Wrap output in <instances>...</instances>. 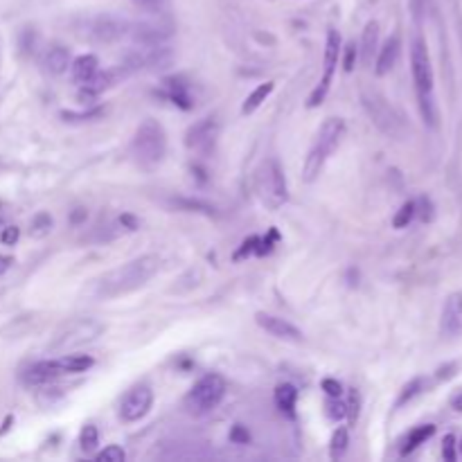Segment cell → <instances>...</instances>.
Returning <instances> with one entry per match:
<instances>
[{
  "label": "cell",
  "instance_id": "1",
  "mask_svg": "<svg viewBox=\"0 0 462 462\" xmlns=\"http://www.w3.org/2000/svg\"><path fill=\"white\" fill-rule=\"evenodd\" d=\"M158 266H161V259L156 255H142L131 259V262L117 266L113 271H108L104 277H99L95 284V296L108 300L138 291L158 273Z\"/></svg>",
  "mask_w": 462,
  "mask_h": 462
},
{
  "label": "cell",
  "instance_id": "2",
  "mask_svg": "<svg viewBox=\"0 0 462 462\" xmlns=\"http://www.w3.org/2000/svg\"><path fill=\"white\" fill-rule=\"evenodd\" d=\"M343 136H345V122H343L341 117H327L323 127L318 129V136L305 158V165H302V176H305L307 183H314L318 179V174L323 172L327 158L341 145Z\"/></svg>",
  "mask_w": 462,
  "mask_h": 462
},
{
  "label": "cell",
  "instance_id": "3",
  "mask_svg": "<svg viewBox=\"0 0 462 462\" xmlns=\"http://www.w3.org/2000/svg\"><path fill=\"white\" fill-rule=\"evenodd\" d=\"M410 70H413V81H415L419 108H422L424 120L426 124L435 127V122H438V108H435V99H433V68H431V59H428L424 39H415L413 50H410Z\"/></svg>",
  "mask_w": 462,
  "mask_h": 462
},
{
  "label": "cell",
  "instance_id": "4",
  "mask_svg": "<svg viewBox=\"0 0 462 462\" xmlns=\"http://www.w3.org/2000/svg\"><path fill=\"white\" fill-rule=\"evenodd\" d=\"M167 154V133L163 124L147 117L145 122L136 129V136L131 140V156L142 167H154L165 158Z\"/></svg>",
  "mask_w": 462,
  "mask_h": 462
},
{
  "label": "cell",
  "instance_id": "5",
  "mask_svg": "<svg viewBox=\"0 0 462 462\" xmlns=\"http://www.w3.org/2000/svg\"><path fill=\"white\" fill-rule=\"evenodd\" d=\"M255 192L262 199V203L271 210L282 208L289 201V190H287V179L280 163L275 158H268L255 172Z\"/></svg>",
  "mask_w": 462,
  "mask_h": 462
},
{
  "label": "cell",
  "instance_id": "6",
  "mask_svg": "<svg viewBox=\"0 0 462 462\" xmlns=\"http://www.w3.org/2000/svg\"><path fill=\"white\" fill-rule=\"evenodd\" d=\"M225 397V381L219 374H205L192 385V390L185 397V406L190 408V413L205 415L212 408L221 404Z\"/></svg>",
  "mask_w": 462,
  "mask_h": 462
},
{
  "label": "cell",
  "instance_id": "7",
  "mask_svg": "<svg viewBox=\"0 0 462 462\" xmlns=\"http://www.w3.org/2000/svg\"><path fill=\"white\" fill-rule=\"evenodd\" d=\"M361 102H363V108L368 111L370 120H372V124L381 133H385L388 138H399L401 133H404L401 117L394 113V108H390L381 95H376V92H363Z\"/></svg>",
  "mask_w": 462,
  "mask_h": 462
},
{
  "label": "cell",
  "instance_id": "8",
  "mask_svg": "<svg viewBox=\"0 0 462 462\" xmlns=\"http://www.w3.org/2000/svg\"><path fill=\"white\" fill-rule=\"evenodd\" d=\"M339 54H341V37L336 30H330L327 32V43H325V70H323V79L321 83L312 90V95L307 99V106L309 108H316L325 102L327 92H330V86H332V79H334V70L336 66H339Z\"/></svg>",
  "mask_w": 462,
  "mask_h": 462
},
{
  "label": "cell",
  "instance_id": "9",
  "mask_svg": "<svg viewBox=\"0 0 462 462\" xmlns=\"http://www.w3.org/2000/svg\"><path fill=\"white\" fill-rule=\"evenodd\" d=\"M104 332V327L97 321H90V318H79V321H70L66 323L57 334V343L54 348L66 350V348H79L83 343L95 341L99 334Z\"/></svg>",
  "mask_w": 462,
  "mask_h": 462
},
{
  "label": "cell",
  "instance_id": "10",
  "mask_svg": "<svg viewBox=\"0 0 462 462\" xmlns=\"http://www.w3.org/2000/svg\"><path fill=\"white\" fill-rule=\"evenodd\" d=\"M151 404H154V390H151L149 385H136V388H131L127 394H124L120 415L124 422H129V424L140 422V419L151 410Z\"/></svg>",
  "mask_w": 462,
  "mask_h": 462
},
{
  "label": "cell",
  "instance_id": "11",
  "mask_svg": "<svg viewBox=\"0 0 462 462\" xmlns=\"http://www.w3.org/2000/svg\"><path fill=\"white\" fill-rule=\"evenodd\" d=\"M217 136H219V124L214 117H203V120L194 122L185 133V147L194 151H205L214 145Z\"/></svg>",
  "mask_w": 462,
  "mask_h": 462
},
{
  "label": "cell",
  "instance_id": "12",
  "mask_svg": "<svg viewBox=\"0 0 462 462\" xmlns=\"http://www.w3.org/2000/svg\"><path fill=\"white\" fill-rule=\"evenodd\" d=\"M255 323H257L259 327H262L264 332H268L271 336H275V339L293 341V343L302 341V332H300L293 323L284 321V318H277V316H271V314L259 312V314L255 316Z\"/></svg>",
  "mask_w": 462,
  "mask_h": 462
},
{
  "label": "cell",
  "instance_id": "13",
  "mask_svg": "<svg viewBox=\"0 0 462 462\" xmlns=\"http://www.w3.org/2000/svg\"><path fill=\"white\" fill-rule=\"evenodd\" d=\"M88 34L95 41H99V43H111V41H117L124 34H129V25L120 19L104 16V19H95L90 23Z\"/></svg>",
  "mask_w": 462,
  "mask_h": 462
},
{
  "label": "cell",
  "instance_id": "14",
  "mask_svg": "<svg viewBox=\"0 0 462 462\" xmlns=\"http://www.w3.org/2000/svg\"><path fill=\"white\" fill-rule=\"evenodd\" d=\"M129 34L140 46H163L172 37V28L161 23H140L133 30H129Z\"/></svg>",
  "mask_w": 462,
  "mask_h": 462
},
{
  "label": "cell",
  "instance_id": "15",
  "mask_svg": "<svg viewBox=\"0 0 462 462\" xmlns=\"http://www.w3.org/2000/svg\"><path fill=\"white\" fill-rule=\"evenodd\" d=\"M442 334L444 336H458L462 330V293H451L444 302L442 309Z\"/></svg>",
  "mask_w": 462,
  "mask_h": 462
},
{
  "label": "cell",
  "instance_id": "16",
  "mask_svg": "<svg viewBox=\"0 0 462 462\" xmlns=\"http://www.w3.org/2000/svg\"><path fill=\"white\" fill-rule=\"evenodd\" d=\"M61 368H59L57 361H39V363L30 365L23 372V381L28 385H46L52 383L57 376H61Z\"/></svg>",
  "mask_w": 462,
  "mask_h": 462
},
{
  "label": "cell",
  "instance_id": "17",
  "mask_svg": "<svg viewBox=\"0 0 462 462\" xmlns=\"http://www.w3.org/2000/svg\"><path fill=\"white\" fill-rule=\"evenodd\" d=\"M376 52H379V23H376V21H370V23L365 25L363 37H361V46H359L361 63H363L365 68H372Z\"/></svg>",
  "mask_w": 462,
  "mask_h": 462
},
{
  "label": "cell",
  "instance_id": "18",
  "mask_svg": "<svg viewBox=\"0 0 462 462\" xmlns=\"http://www.w3.org/2000/svg\"><path fill=\"white\" fill-rule=\"evenodd\" d=\"M399 37H390L385 39V43L379 48V52H376V61H374V72L383 77V74H388L394 63H397L399 59Z\"/></svg>",
  "mask_w": 462,
  "mask_h": 462
},
{
  "label": "cell",
  "instance_id": "19",
  "mask_svg": "<svg viewBox=\"0 0 462 462\" xmlns=\"http://www.w3.org/2000/svg\"><path fill=\"white\" fill-rule=\"evenodd\" d=\"M165 86V95L167 99H170L172 104H176L179 108H183V111H190L192 106H194V102H192V95L188 90V83H183L181 77H170L163 81Z\"/></svg>",
  "mask_w": 462,
  "mask_h": 462
},
{
  "label": "cell",
  "instance_id": "20",
  "mask_svg": "<svg viewBox=\"0 0 462 462\" xmlns=\"http://www.w3.org/2000/svg\"><path fill=\"white\" fill-rule=\"evenodd\" d=\"M97 70H99V59L95 54H81L70 63V74L79 86L81 83H86Z\"/></svg>",
  "mask_w": 462,
  "mask_h": 462
},
{
  "label": "cell",
  "instance_id": "21",
  "mask_svg": "<svg viewBox=\"0 0 462 462\" xmlns=\"http://www.w3.org/2000/svg\"><path fill=\"white\" fill-rule=\"evenodd\" d=\"M46 70L50 74H61L68 70L70 66V52L63 46H52L46 52Z\"/></svg>",
  "mask_w": 462,
  "mask_h": 462
},
{
  "label": "cell",
  "instance_id": "22",
  "mask_svg": "<svg viewBox=\"0 0 462 462\" xmlns=\"http://www.w3.org/2000/svg\"><path fill=\"white\" fill-rule=\"evenodd\" d=\"M435 433V426L433 424H422V426H415L413 431H410L406 438H404V442H401V449H399V453L401 456H408V453H413L419 444H424L431 435Z\"/></svg>",
  "mask_w": 462,
  "mask_h": 462
},
{
  "label": "cell",
  "instance_id": "23",
  "mask_svg": "<svg viewBox=\"0 0 462 462\" xmlns=\"http://www.w3.org/2000/svg\"><path fill=\"white\" fill-rule=\"evenodd\" d=\"M275 406L293 417V410H296V401H298V388L293 383H280L275 388Z\"/></svg>",
  "mask_w": 462,
  "mask_h": 462
},
{
  "label": "cell",
  "instance_id": "24",
  "mask_svg": "<svg viewBox=\"0 0 462 462\" xmlns=\"http://www.w3.org/2000/svg\"><path fill=\"white\" fill-rule=\"evenodd\" d=\"M59 368H61L63 374H81L95 365V359L88 354H70V356H61L57 359Z\"/></svg>",
  "mask_w": 462,
  "mask_h": 462
},
{
  "label": "cell",
  "instance_id": "25",
  "mask_svg": "<svg viewBox=\"0 0 462 462\" xmlns=\"http://www.w3.org/2000/svg\"><path fill=\"white\" fill-rule=\"evenodd\" d=\"M273 88H275V81H266V83H259V86L250 92V95L243 99V104H241V113L243 115H250V113H255L259 106H262L264 102H266V97L271 95L273 92Z\"/></svg>",
  "mask_w": 462,
  "mask_h": 462
},
{
  "label": "cell",
  "instance_id": "26",
  "mask_svg": "<svg viewBox=\"0 0 462 462\" xmlns=\"http://www.w3.org/2000/svg\"><path fill=\"white\" fill-rule=\"evenodd\" d=\"M52 228H54L52 214H50V212H39V214L32 217V221H30V237L46 239L48 234L52 232Z\"/></svg>",
  "mask_w": 462,
  "mask_h": 462
},
{
  "label": "cell",
  "instance_id": "27",
  "mask_svg": "<svg viewBox=\"0 0 462 462\" xmlns=\"http://www.w3.org/2000/svg\"><path fill=\"white\" fill-rule=\"evenodd\" d=\"M348 444H350L348 428H336V431L332 433V440H330V456H332V460H339V458L345 456Z\"/></svg>",
  "mask_w": 462,
  "mask_h": 462
},
{
  "label": "cell",
  "instance_id": "28",
  "mask_svg": "<svg viewBox=\"0 0 462 462\" xmlns=\"http://www.w3.org/2000/svg\"><path fill=\"white\" fill-rule=\"evenodd\" d=\"M174 205H179L185 212H201L205 217H214V208L205 203V201H199V199H174Z\"/></svg>",
  "mask_w": 462,
  "mask_h": 462
},
{
  "label": "cell",
  "instance_id": "29",
  "mask_svg": "<svg viewBox=\"0 0 462 462\" xmlns=\"http://www.w3.org/2000/svg\"><path fill=\"white\" fill-rule=\"evenodd\" d=\"M97 444H99L97 426L95 424H86V426L81 428V433H79V447H81V451L92 453V451L97 449Z\"/></svg>",
  "mask_w": 462,
  "mask_h": 462
},
{
  "label": "cell",
  "instance_id": "30",
  "mask_svg": "<svg viewBox=\"0 0 462 462\" xmlns=\"http://www.w3.org/2000/svg\"><path fill=\"white\" fill-rule=\"evenodd\" d=\"M413 219H415V201H406V203L399 208V212L392 217V225L394 228H406Z\"/></svg>",
  "mask_w": 462,
  "mask_h": 462
},
{
  "label": "cell",
  "instance_id": "31",
  "mask_svg": "<svg viewBox=\"0 0 462 462\" xmlns=\"http://www.w3.org/2000/svg\"><path fill=\"white\" fill-rule=\"evenodd\" d=\"M422 388H424V379H413V381H408L406 385H404V390H401V394H399V399H397V408H401V406H406L410 399L413 397H417L419 392H422Z\"/></svg>",
  "mask_w": 462,
  "mask_h": 462
},
{
  "label": "cell",
  "instance_id": "32",
  "mask_svg": "<svg viewBox=\"0 0 462 462\" xmlns=\"http://www.w3.org/2000/svg\"><path fill=\"white\" fill-rule=\"evenodd\" d=\"M325 413L330 419H334V422H339V419L345 417V404H343L339 397H330L325 401Z\"/></svg>",
  "mask_w": 462,
  "mask_h": 462
},
{
  "label": "cell",
  "instance_id": "33",
  "mask_svg": "<svg viewBox=\"0 0 462 462\" xmlns=\"http://www.w3.org/2000/svg\"><path fill=\"white\" fill-rule=\"evenodd\" d=\"M124 458H127V453L117 444H108L102 453H97V462H124Z\"/></svg>",
  "mask_w": 462,
  "mask_h": 462
},
{
  "label": "cell",
  "instance_id": "34",
  "mask_svg": "<svg viewBox=\"0 0 462 462\" xmlns=\"http://www.w3.org/2000/svg\"><path fill=\"white\" fill-rule=\"evenodd\" d=\"M356 57H359V46L356 43H348L345 48H343V68H345V72L354 70Z\"/></svg>",
  "mask_w": 462,
  "mask_h": 462
},
{
  "label": "cell",
  "instance_id": "35",
  "mask_svg": "<svg viewBox=\"0 0 462 462\" xmlns=\"http://www.w3.org/2000/svg\"><path fill=\"white\" fill-rule=\"evenodd\" d=\"M104 115V108H95V111H86V113H72V111H63L61 117L66 122H81V120H95V117Z\"/></svg>",
  "mask_w": 462,
  "mask_h": 462
},
{
  "label": "cell",
  "instance_id": "36",
  "mask_svg": "<svg viewBox=\"0 0 462 462\" xmlns=\"http://www.w3.org/2000/svg\"><path fill=\"white\" fill-rule=\"evenodd\" d=\"M359 408H361V399H359V392L352 390L350 392V401L345 404V417L350 419V424H354L359 419Z\"/></svg>",
  "mask_w": 462,
  "mask_h": 462
},
{
  "label": "cell",
  "instance_id": "37",
  "mask_svg": "<svg viewBox=\"0 0 462 462\" xmlns=\"http://www.w3.org/2000/svg\"><path fill=\"white\" fill-rule=\"evenodd\" d=\"M442 458L447 462H456L458 453H456V435H444L442 440Z\"/></svg>",
  "mask_w": 462,
  "mask_h": 462
},
{
  "label": "cell",
  "instance_id": "38",
  "mask_svg": "<svg viewBox=\"0 0 462 462\" xmlns=\"http://www.w3.org/2000/svg\"><path fill=\"white\" fill-rule=\"evenodd\" d=\"M415 214H419V219L422 221H431L433 219V203L426 197L415 201Z\"/></svg>",
  "mask_w": 462,
  "mask_h": 462
},
{
  "label": "cell",
  "instance_id": "39",
  "mask_svg": "<svg viewBox=\"0 0 462 462\" xmlns=\"http://www.w3.org/2000/svg\"><path fill=\"white\" fill-rule=\"evenodd\" d=\"M257 241H259V237H248V239H243L241 241V248L234 253V259H243V257H248V255H253L255 250H257Z\"/></svg>",
  "mask_w": 462,
  "mask_h": 462
},
{
  "label": "cell",
  "instance_id": "40",
  "mask_svg": "<svg viewBox=\"0 0 462 462\" xmlns=\"http://www.w3.org/2000/svg\"><path fill=\"white\" fill-rule=\"evenodd\" d=\"M277 239H280V234H277V230H271V232H268V237H264V239H259V241H257V250H255V253H257V255L271 253V250H273V243H275Z\"/></svg>",
  "mask_w": 462,
  "mask_h": 462
},
{
  "label": "cell",
  "instance_id": "41",
  "mask_svg": "<svg viewBox=\"0 0 462 462\" xmlns=\"http://www.w3.org/2000/svg\"><path fill=\"white\" fill-rule=\"evenodd\" d=\"M21 237V230L16 228V225H7V228H3V234H0V241L5 243V246H14L16 241H19Z\"/></svg>",
  "mask_w": 462,
  "mask_h": 462
},
{
  "label": "cell",
  "instance_id": "42",
  "mask_svg": "<svg viewBox=\"0 0 462 462\" xmlns=\"http://www.w3.org/2000/svg\"><path fill=\"white\" fill-rule=\"evenodd\" d=\"M323 390L327 392V397H341L343 392V385L336 381V379H323Z\"/></svg>",
  "mask_w": 462,
  "mask_h": 462
},
{
  "label": "cell",
  "instance_id": "43",
  "mask_svg": "<svg viewBox=\"0 0 462 462\" xmlns=\"http://www.w3.org/2000/svg\"><path fill=\"white\" fill-rule=\"evenodd\" d=\"M230 440L232 442H237V444H246L248 440H250V433L248 431H243V426L241 424H237L230 431Z\"/></svg>",
  "mask_w": 462,
  "mask_h": 462
},
{
  "label": "cell",
  "instance_id": "44",
  "mask_svg": "<svg viewBox=\"0 0 462 462\" xmlns=\"http://www.w3.org/2000/svg\"><path fill=\"white\" fill-rule=\"evenodd\" d=\"M120 223H122V225H127V230H138V228H140V221H138L133 214H122V217H120Z\"/></svg>",
  "mask_w": 462,
  "mask_h": 462
},
{
  "label": "cell",
  "instance_id": "45",
  "mask_svg": "<svg viewBox=\"0 0 462 462\" xmlns=\"http://www.w3.org/2000/svg\"><path fill=\"white\" fill-rule=\"evenodd\" d=\"M83 219H86V210H81V208H77L74 212L70 214V223H81Z\"/></svg>",
  "mask_w": 462,
  "mask_h": 462
},
{
  "label": "cell",
  "instance_id": "46",
  "mask_svg": "<svg viewBox=\"0 0 462 462\" xmlns=\"http://www.w3.org/2000/svg\"><path fill=\"white\" fill-rule=\"evenodd\" d=\"M12 262H14L12 257H7V255H0V275H5L7 271H10Z\"/></svg>",
  "mask_w": 462,
  "mask_h": 462
},
{
  "label": "cell",
  "instance_id": "47",
  "mask_svg": "<svg viewBox=\"0 0 462 462\" xmlns=\"http://www.w3.org/2000/svg\"><path fill=\"white\" fill-rule=\"evenodd\" d=\"M456 370H458V365H453V363H451V365H447V368H440L438 376H440V379H447V376H451L453 372H456Z\"/></svg>",
  "mask_w": 462,
  "mask_h": 462
},
{
  "label": "cell",
  "instance_id": "48",
  "mask_svg": "<svg viewBox=\"0 0 462 462\" xmlns=\"http://www.w3.org/2000/svg\"><path fill=\"white\" fill-rule=\"evenodd\" d=\"M12 422H14V417H12V415H7V417H5V422H3V428H0V438H3V435H5L7 431H10Z\"/></svg>",
  "mask_w": 462,
  "mask_h": 462
},
{
  "label": "cell",
  "instance_id": "49",
  "mask_svg": "<svg viewBox=\"0 0 462 462\" xmlns=\"http://www.w3.org/2000/svg\"><path fill=\"white\" fill-rule=\"evenodd\" d=\"M451 406H453V410H460V413H462V392L451 399Z\"/></svg>",
  "mask_w": 462,
  "mask_h": 462
},
{
  "label": "cell",
  "instance_id": "50",
  "mask_svg": "<svg viewBox=\"0 0 462 462\" xmlns=\"http://www.w3.org/2000/svg\"><path fill=\"white\" fill-rule=\"evenodd\" d=\"M460 453H462V440H460Z\"/></svg>",
  "mask_w": 462,
  "mask_h": 462
}]
</instances>
